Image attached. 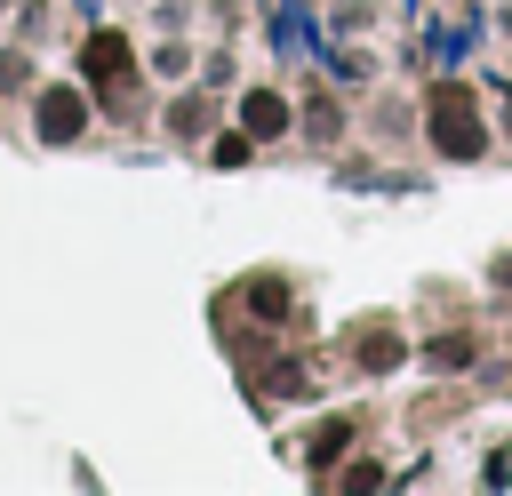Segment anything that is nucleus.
I'll list each match as a JSON object with an SVG mask.
<instances>
[{
  "instance_id": "obj_1",
  "label": "nucleus",
  "mask_w": 512,
  "mask_h": 496,
  "mask_svg": "<svg viewBox=\"0 0 512 496\" xmlns=\"http://www.w3.org/2000/svg\"><path fill=\"white\" fill-rule=\"evenodd\" d=\"M432 144H440L448 160H472V152L488 144V136L472 128V88H464V80H440V88H432Z\"/></svg>"
},
{
  "instance_id": "obj_2",
  "label": "nucleus",
  "mask_w": 512,
  "mask_h": 496,
  "mask_svg": "<svg viewBox=\"0 0 512 496\" xmlns=\"http://www.w3.org/2000/svg\"><path fill=\"white\" fill-rule=\"evenodd\" d=\"M88 80H96V88H120V80H128V40H120V32H96V40H88Z\"/></svg>"
},
{
  "instance_id": "obj_3",
  "label": "nucleus",
  "mask_w": 512,
  "mask_h": 496,
  "mask_svg": "<svg viewBox=\"0 0 512 496\" xmlns=\"http://www.w3.org/2000/svg\"><path fill=\"white\" fill-rule=\"evenodd\" d=\"M40 128H48L56 144H72V136H80V96H72V88H48V96H40Z\"/></svg>"
},
{
  "instance_id": "obj_4",
  "label": "nucleus",
  "mask_w": 512,
  "mask_h": 496,
  "mask_svg": "<svg viewBox=\"0 0 512 496\" xmlns=\"http://www.w3.org/2000/svg\"><path fill=\"white\" fill-rule=\"evenodd\" d=\"M240 128H248V136H272V128H288V104H280L272 88H256V96L240 104Z\"/></svg>"
},
{
  "instance_id": "obj_5",
  "label": "nucleus",
  "mask_w": 512,
  "mask_h": 496,
  "mask_svg": "<svg viewBox=\"0 0 512 496\" xmlns=\"http://www.w3.org/2000/svg\"><path fill=\"white\" fill-rule=\"evenodd\" d=\"M360 360H368V368H392V360H400V336H368Z\"/></svg>"
},
{
  "instance_id": "obj_6",
  "label": "nucleus",
  "mask_w": 512,
  "mask_h": 496,
  "mask_svg": "<svg viewBox=\"0 0 512 496\" xmlns=\"http://www.w3.org/2000/svg\"><path fill=\"white\" fill-rule=\"evenodd\" d=\"M464 352H472V336H440V344H432V360H440V368H456Z\"/></svg>"
}]
</instances>
